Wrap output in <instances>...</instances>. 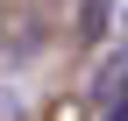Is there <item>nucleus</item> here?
I'll use <instances>...</instances> for the list:
<instances>
[{
	"mask_svg": "<svg viewBox=\"0 0 128 121\" xmlns=\"http://www.w3.org/2000/svg\"><path fill=\"white\" fill-rule=\"evenodd\" d=\"M92 100H100V107H128V50L100 71V93H92Z\"/></svg>",
	"mask_w": 128,
	"mask_h": 121,
	"instance_id": "obj_1",
	"label": "nucleus"
},
{
	"mask_svg": "<svg viewBox=\"0 0 128 121\" xmlns=\"http://www.w3.org/2000/svg\"><path fill=\"white\" fill-rule=\"evenodd\" d=\"M107 121H128V107H107Z\"/></svg>",
	"mask_w": 128,
	"mask_h": 121,
	"instance_id": "obj_2",
	"label": "nucleus"
}]
</instances>
